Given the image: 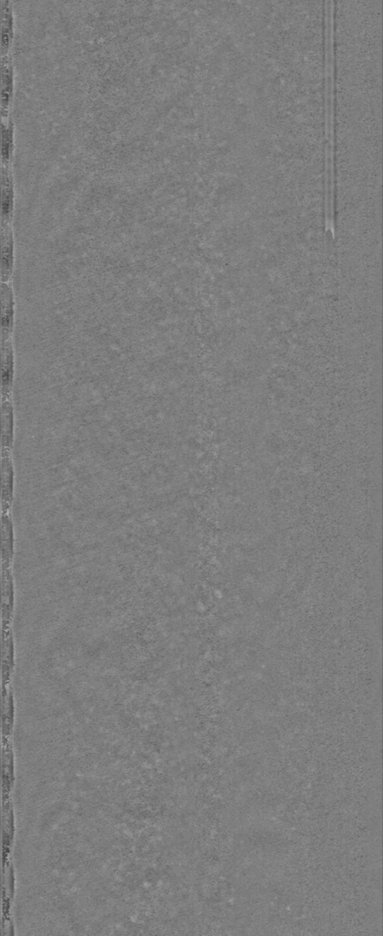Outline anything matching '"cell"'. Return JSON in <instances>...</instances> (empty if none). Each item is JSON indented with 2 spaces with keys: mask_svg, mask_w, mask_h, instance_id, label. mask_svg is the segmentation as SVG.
I'll use <instances>...</instances> for the list:
<instances>
[{
  "mask_svg": "<svg viewBox=\"0 0 383 936\" xmlns=\"http://www.w3.org/2000/svg\"><path fill=\"white\" fill-rule=\"evenodd\" d=\"M14 192L10 167H2L1 229L11 226L13 218Z\"/></svg>",
  "mask_w": 383,
  "mask_h": 936,
  "instance_id": "2",
  "label": "cell"
},
{
  "mask_svg": "<svg viewBox=\"0 0 383 936\" xmlns=\"http://www.w3.org/2000/svg\"><path fill=\"white\" fill-rule=\"evenodd\" d=\"M13 148L12 121L2 123V163L3 166L10 167Z\"/></svg>",
  "mask_w": 383,
  "mask_h": 936,
  "instance_id": "6",
  "label": "cell"
},
{
  "mask_svg": "<svg viewBox=\"0 0 383 936\" xmlns=\"http://www.w3.org/2000/svg\"><path fill=\"white\" fill-rule=\"evenodd\" d=\"M13 94V69L10 56H2V114L8 117Z\"/></svg>",
  "mask_w": 383,
  "mask_h": 936,
  "instance_id": "4",
  "label": "cell"
},
{
  "mask_svg": "<svg viewBox=\"0 0 383 936\" xmlns=\"http://www.w3.org/2000/svg\"><path fill=\"white\" fill-rule=\"evenodd\" d=\"M1 301H2V325H1V344L6 343L11 339L13 332L14 321V301L13 291L11 284L2 283L1 284Z\"/></svg>",
  "mask_w": 383,
  "mask_h": 936,
  "instance_id": "1",
  "label": "cell"
},
{
  "mask_svg": "<svg viewBox=\"0 0 383 936\" xmlns=\"http://www.w3.org/2000/svg\"><path fill=\"white\" fill-rule=\"evenodd\" d=\"M1 53L2 56H8L13 36V16L10 1H8V0H3L1 2Z\"/></svg>",
  "mask_w": 383,
  "mask_h": 936,
  "instance_id": "5",
  "label": "cell"
},
{
  "mask_svg": "<svg viewBox=\"0 0 383 936\" xmlns=\"http://www.w3.org/2000/svg\"><path fill=\"white\" fill-rule=\"evenodd\" d=\"M1 282L8 283L13 273V232L11 226L1 229Z\"/></svg>",
  "mask_w": 383,
  "mask_h": 936,
  "instance_id": "3",
  "label": "cell"
}]
</instances>
